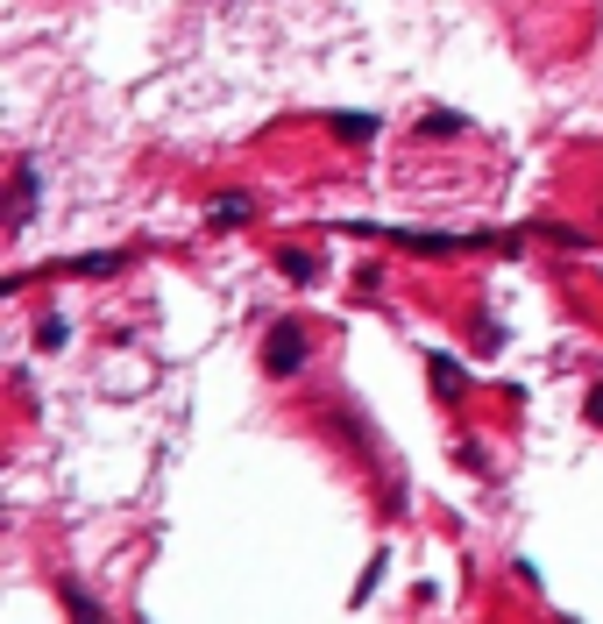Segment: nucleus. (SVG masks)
Here are the masks:
<instances>
[{"instance_id":"f257e3e1","label":"nucleus","mask_w":603,"mask_h":624,"mask_svg":"<svg viewBox=\"0 0 603 624\" xmlns=\"http://www.w3.org/2000/svg\"><path fill=\"white\" fill-rule=\"evenodd\" d=\"M263 355H270V369H298V362H306V341L284 327V334H270V348H263Z\"/></svg>"},{"instance_id":"f03ea898","label":"nucleus","mask_w":603,"mask_h":624,"mask_svg":"<svg viewBox=\"0 0 603 624\" xmlns=\"http://www.w3.org/2000/svg\"><path fill=\"white\" fill-rule=\"evenodd\" d=\"M589 412H596V419H603V390H596V398H589Z\"/></svg>"}]
</instances>
